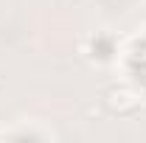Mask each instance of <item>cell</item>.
Masks as SVG:
<instances>
[{
	"label": "cell",
	"instance_id": "obj_1",
	"mask_svg": "<svg viewBox=\"0 0 146 143\" xmlns=\"http://www.w3.org/2000/svg\"><path fill=\"white\" fill-rule=\"evenodd\" d=\"M104 107L115 115H132L141 107V95L129 87H110L104 95Z\"/></svg>",
	"mask_w": 146,
	"mask_h": 143
}]
</instances>
